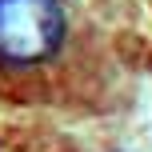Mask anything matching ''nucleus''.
<instances>
[{
    "label": "nucleus",
    "mask_w": 152,
    "mask_h": 152,
    "mask_svg": "<svg viewBox=\"0 0 152 152\" xmlns=\"http://www.w3.org/2000/svg\"><path fill=\"white\" fill-rule=\"evenodd\" d=\"M64 44L60 0H0V64H44Z\"/></svg>",
    "instance_id": "nucleus-1"
}]
</instances>
